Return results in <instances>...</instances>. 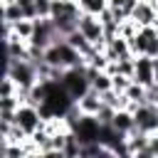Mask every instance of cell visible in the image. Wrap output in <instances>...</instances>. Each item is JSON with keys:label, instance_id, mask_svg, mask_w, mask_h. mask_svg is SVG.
Returning <instances> with one entry per match:
<instances>
[{"label": "cell", "instance_id": "6da1fadb", "mask_svg": "<svg viewBox=\"0 0 158 158\" xmlns=\"http://www.w3.org/2000/svg\"><path fill=\"white\" fill-rule=\"evenodd\" d=\"M44 62L52 64V67H62V69H72V67H81V64H86L84 57H81V52L74 49L64 37L57 40V42H52V44L44 49Z\"/></svg>", "mask_w": 158, "mask_h": 158}, {"label": "cell", "instance_id": "7a4b0ae2", "mask_svg": "<svg viewBox=\"0 0 158 158\" xmlns=\"http://www.w3.org/2000/svg\"><path fill=\"white\" fill-rule=\"evenodd\" d=\"M59 81L64 84V89L72 94L74 101L81 99V96L91 89V81H89V77H86V64H81V67H72V69H64V74H62Z\"/></svg>", "mask_w": 158, "mask_h": 158}, {"label": "cell", "instance_id": "3957f363", "mask_svg": "<svg viewBox=\"0 0 158 158\" xmlns=\"http://www.w3.org/2000/svg\"><path fill=\"white\" fill-rule=\"evenodd\" d=\"M79 32H81L96 49L104 52V47H106V35H104V25H101L99 15L81 12V17H79Z\"/></svg>", "mask_w": 158, "mask_h": 158}, {"label": "cell", "instance_id": "277c9868", "mask_svg": "<svg viewBox=\"0 0 158 158\" xmlns=\"http://www.w3.org/2000/svg\"><path fill=\"white\" fill-rule=\"evenodd\" d=\"M133 118H136V128L146 131V133H156L158 131V104H138L133 109Z\"/></svg>", "mask_w": 158, "mask_h": 158}, {"label": "cell", "instance_id": "5b68a950", "mask_svg": "<svg viewBox=\"0 0 158 158\" xmlns=\"http://www.w3.org/2000/svg\"><path fill=\"white\" fill-rule=\"evenodd\" d=\"M15 123H17L27 136H32V133L44 123V118H42V114H40L37 106H32V104H22V106L17 109V118H15Z\"/></svg>", "mask_w": 158, "mask_h": 158}, {"label": "cell", "instance_id": "8992f818", "mask_svg": "<svg viewBox=\"0 0 158 158\" xmlns=\"http://www.w3.org/2000/svg\"><path fill=\"white\" fill-rule=\"evenodd\" d=\"M99 133H101V123L96 116H84L79 118V123L74 126V136L81 141V143H91V141H99Z\"/></svg>", "mask_w": 158, "mask_h": 158}, {"label": "cell", "instance_id": "52a82bcc", "mask_svg": "<svg viewBox=\"0 0 158 158\" xmlns=\"http://www.w3.org/2000/svg\"><path fill=\"white\" fill-rule=\"evenodd\" d=\"M133 81L148 86L156 81V72H153V57L148 54H136V74H133Z\"/></svg>", "mask_w": 158, "mask_h": 158}, {"label": "cell", "instance_id": "ba28073f", "mask_svg": "<svg viewBox=\"0 0 158 158\" xmlns=\"http://www.w3.org/2000/svg\"><path fill=\"white\" fill-rule=\"evenodd\" d=\"M131 17H133L141 27H148V25L156 22V17H158V7H156L153 2H148V0H138V5L133 7Z\"/></svg>", "mask_w": 158, "mask_h": 158}, {"label": "cell", "instance_id": "9c48e42d", "mask_svg": "<svg viewBox=\"0 0 158 158\" xmlns=\"http://www.w3.org/2000/svg\"><path fill=\"white\" fill-rule=\"evenodd\" d=\"M77 106H79V111H81L84 116H96L99 109L104 106V99H101V94H99L96 89H89L81 99H77Z\"/></svg>", "mask_w": 158, "mask_h": 158}, {"label": "cell", "instance_id": "30bf717a", "mask_svg": "<svg viewBox=\"0 0 158 158\" xmlns=\"http://www.w3.org/2000/svg\"><path fill=\"white\" fill-rule=\"evenodd\" d=\"M111 126L118 128V131H123V133H128V131L136 126L133 111H131V109H116V116H114V123H111Z\"/></svg>", "mask_w": 158, "mask_h": 158}, {"label": "cell", "instance_id": "8fae6325", "mask_svg": "<svg viewBox=\"0 0 158 158\" xmlns=\"http://www.w3.org/2000/svg\"><path fill=\"white\" fill-rule=\"evenodd\" d=\"M25 17V7L20 5V2H7V5H2V20L5 22H17V20H22Z\"/></svg>", "mask_w": 158, "mask_h": 158}, {"label": "cell", "instance_id": "7c38bea8", "mask_svg": "<svg viewBox=\"0 0 158 158\" xmlns=\"http://www.w3.org/2000/svg\"><path fill=\"white\" fill-rule=\"evenodd\" d=\"M15 35H20L22 40H32V35H35V20H30V17H22V20H17L15 22Z\"/></svg>", "mask_w": 158, "mask_h": 158}, {"label": "cell", "instance_id": "4fadbf2b", "mask_svg": "<svg viewBox=\"0 0 158 158\" xmlns=\"http://www.w3.org/2000/svg\"><path fill=\"white\" fill-rule=\"evenodd\" d=\"M81 12H91V15H101L109 7V0H77Z\"/></svg>", "mask_w": 158, "mask_h": 158}, {"label": "cell", "instance_id": "5bb4252c", "mask_svg": "<svg viewBox=\"0 0 158 158\" xmlns=\"http://www.w3.org/2000/svg\"><path fill=\"white\" fill-rule=\"evenodd\" d=\"M133 104H146V86L143 84H138V81H131V86L123 91Z\"/></svg>", "mask_w": 158, "mask_h": 158}, {"label": "cell", "instance_id": "9a60e30c", "mask_svg": "<svg viewBox=\"0 0 158 158\" xmlns=\"http://www.w3.org/2000/svg\"><path fill=\"white\" fill-rule=\"evenodd\" d=\"M114 116H116V109L114 106H109V104H104L101 109H99V114H96V118H99V123H114Z\"/></svg>", "mask_w": 158, "mask_h": 158}, {"label": "cell", "instance_id": "2e32d148", "mask_svg": "<svg viewBox=\"0 0 158 158\" xmlns=\"http://www.w3.org/2000/svg\"><path fill=\"white\" fill-rule=\"evenodd\" d=\"M52 2L54 0H35V10H37V17H52Z\"/></svg>", "mask_w": 158, "mask_h": 158}, {"label": "cell", "instance_id": "e0dca14e", "mask_svg": "<svg viewBox=\"0 0 158 158\" xmlns=\"http://www.w3.org/2000/svg\"><path fill=\"white\" fill-rule=\"evenodd\" d=\"M111 79H114V89H116V91H121V94H123V91L131 86V81H133V79H131V77H126V74H114Z\"/></svg>", "mask_w": 158, "mask_h": 158}, {"label": "cell", "instance_id": "ac0fdd59", "mask_svg": "<svg viewBox=\"0 0 158 158\" xmlns=\"http://www.w3.org/2000/svg\"><path fill=\"white\" fill-rule=\"evenodd\" d=\"M146 158H158V131H156V133H151V138H148Z\"/></svg>", "mask_w": 158, "mask_h": 158}, {"label": "cell", "instance_id": "d6986e66", "mask_svg": "<svg viewBox=\"0 0 158 158\" xmlns=\"http://www.w3.org/2000/svg\"><path fill=\"white\" fill-rule=\"evenodd\" d=\"M153 72H156V81H158V57H153Z\"/></svg>", "mask_w": 158, "mask_h": 158}, {"label": "cell", "instance_id": "ffe728a7", "mask_svg": "<svg viewBox=\"0 0 158 158\" xmlns=\"http://www.w3.org/2000/svg\"><path fill=\"white\" fill-rule=\"evenodd\" d=\"M17 2H20V5H32L35 0H17Z\"/></svg>", "mask_w": 158, "mask_h": 158}, {"label": "cell", "instance_id": "44dd1931", "mask_svg": "<svg viewBox=\"0 0 158 158\" xmlns=\"http://www.w3.org/2000/svg\"><path fill=\"white\" fill-rule=\"evenodd\" d=\"M153 30H156V32H158V17H156V22H153Z\"/></svg>", "mask_w": 158, "mask_h": 158}, {"label": "cell", "instance_id": "7402d4cb", "mask_svg": "<svg viewBox=\"0 0 158 158\" xmlns=\"http://www.w3.org/2000/svg\"><path fill=\"white\" fill-rule=\"evenodd\" d=\"M7 2H17V0H2V5H7Z\"/></svg>", "mask_w": 158, "mask_h": 158}]
</instances>
